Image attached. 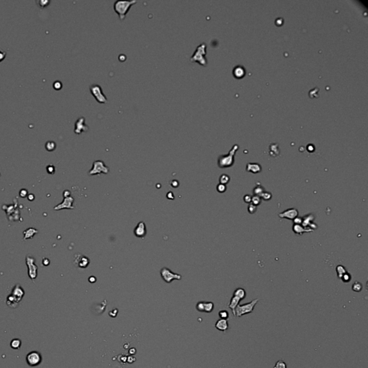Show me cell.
<instances>
[{
  "mask_svg": "<svg viewBox=\"0 0 368 368\" xmlns=\"http://www.w3.org/2000/svg\"><path fill=\"white\" fill-rule=\"evenodd\" d=\"M134 234L137 237L143 238L147 234V229L144 222H140L134 229Z\"/></svg>",
  "mask_w": 368,
  "mask_h": 368,
  "instance_id": "obj_17",
  "label": "cell"
},
{
  "mask_svg": "<svg viewBox=\"0 0 368 368\" xmlns=\"http://www.w3.org/2000/svg\"><path fill=\"white\" fill-rule=\"evenodd\" d=\"M88 125L86 124L85 118L80 117L76 120L75 123V128H74V132L76 134H80L82 132H85L89 130Z\"/></svg>",
  "mask_w": 368,
  "mask_h": 368,
  "instance_id": "obj_14",
  "label": "cell"
},
{
  "mask_svg": "<svg viewBox=\"0 0 368 368\" xmlns=\"http://www.w3.org/2000/svg\"><path fill=\"white\" fill-rule=\"evenodd\" d=\"M252 204H254L255 206H259L261 204V202H262V199L260 196H257V195H253L252 197Z\"/></svg>",
  "mask_w": 368,
  "mask_h": 368,
  "instance_id": "obj_32",
  "label": "cell"
},
{
  "mask_svg": "<svg viewBox=\"0 0 368 368\" xmlns=\"http://www.w3.org/2000/svg\"><path fill=\"white\" fill-rule=\"evenodd\" d=\"M315 219V216L313 214H309L306 215L302 218V226L304 227L310 228L311 229L314 230L317 229V224H316L314 222V220Z\"/></svg>",
  "mask_w": 368,
  "mask_h": 368,
  "instance_id": "obj_12",
  "label": "cell"
},
{
  "mask_svg": "<svg viewBox=\"0 0 368 368\" xmlns=\"http://www.w3.org/2000/svg\"><path fill=\"white\" fill-rule=\"evenodd\" d=\"M238 149H239V145L235 144L232 147V149L229 150L228 154H227V155H222L220 156H219L218 161H217L218 166L220 168H229V167L232 166L234 163V155L236 153V152L238 150Z\"/></svg>",
  "mask_w": 368,
  "mask_h": 368,
  "instance_id": "obj_2",
  "label": "cell"
},
{
  "mask_svg": "<svg viewBox=\"0 0 368 368\" xmlns=\"http://www.w3.org/2000/svg\"><path fill=\"white\" fill-rule=\"evenodd\" d=\"M230 177L227 174H222L219 177V183L222 184L227 185L229 183Z\"/></svg>",
  "mask_w": 368,
  "mask_h": 368,
  "instance_id": "obj_30",
  "label": "cell"
},
{
  "mask_svg": "<svg viewBox=\"0 0 368 368\" xmlns=\"http://www.w3.org/2000/svg\"><path fill=\"white\" fill-rule=\"evenodd\" d=\"M258 301L259 299L256 298V299L252 300L251 302L248 303V304L238 305L236 309H235V317H241L242 316L246 315V314L252 313L254 311V307H255L256 304L258 303Z\"/></svg>",
  "mask_w": 368,
  "mask_h": 368,
  "instance_id": "obj_5",
  "label": "cell"
},
{
  "mask_svg": "<svg viewBox=\"0 0 368 368\" xmlns=\"http://www.w3.org/2000/svg\"><path fill=\"white\" fill-rule=\"evenodd\" d=\"M280 153L278 145L276 143H272L270 145V155L273 157L278 156Z\"/></svg>",
  "mask_w": 368,
  "mask_h": 368,
  "instance_id": "obj_24",
  "label": "cell"
},
{
  "mask_svg": "<svg viewBox=\"0 0 368 368\" xmlns=\"http://www.w3.org/2000/svg\"><path fill=\"white\" fill-rule=\"evenodd\" d=\"M351 279H352L351 275H350L349 273H347H347H345L341 278V280H342L344 283H349L350 280H351Z\"/></svg>",
  "mask_w": 368,
  "mask_h": 368,
  "instance_id": "obj_37",
  "label": "cell"
},
{
  "mask_svg": "<svg viewBox=\"0 0 368 368\" xmlns=\"http://www.w3.org/2000/svg\"><path fill=\"white\" fill-rule=\"evenodd\" d=\"M71 197V192H70V191H68V190L64 191V198H67V197Z\"/></svg>",
  "mask_w": 368,
  "mask_h": 368,
  "instance_id": "obj_46",
  "label": "cell"
},
{
  "mask_svg": "<svg viewBox=\"0 0 368 368\" xmlns=\"http://www.w3.org/2000/svg\"><path fill=\"white\" fill-rule=\"evenodd\" d=\"M215 327L217 329L221 332H226L229 329V324L227 320L226 319H219L215 324Z\"/></svg>",
  "mask_w": 368,
  "mask_h": 368,
  "instance_id": "obj_21",
  "label": "cell"
},
{
  "mask_svg": "<svg viewBox=\"0 0 368 368\" xmlns=\"http://www.w3.org/2000/svg\"><path fill=\"white\" fill-rule=\"evenodd\" d=\"M109 172V167L105 165L104 163L102 160H95L93 163V166L92 168L89 172V176H94V175L101 174V173H104L107 174Z\"/></svg>",
  "mask_w": 368,
  "mask_h": 368,
  "instance_id": "obj_7",
  "label": "cell"
},
{
  "mask_svg": "<svg viewBox=\"0 0 368 368\" xmlns=\"http://www.w3.org/2000/svg\"><path fill=\"white\" fill-rule=\"evenodd\" d=\"M89 281L91 282V283H94V282H96V278L94 276H91L89 278Z\"/></svg>",
  "mask_w": 368,
  "mask_h": 368,
  "instance_id": "obj_48",
  "label": "cell"
},
{
  "mask_svg": "<svg viewBox=\"0 0 368 368\" xmlns=\"http://www.w3.org/2000/svg\"><path fill=\"white\" fill-rule=\"evenodd\" d=\"M217 190L218 191L219 193L220 194H222V193H224L225 191H227V186L226 185H224L222 184H219L217 185Z\"/></svg>",
  "mask_w": 368,
  "mask_h": 368,
  "instance_id": "obj_38",
  "label": "cell"
},
{
  "mask_svg": "<svg viewBox=\"0 0 368 368\" xmlns=\"http://www.w3.org/2000/svg\"><path fill=\"white\" fill-rule=\"evenodd\" d=\"M89 90L92 96L95 98L99 103L100 104H106L107 103L108 100L106 96L103 93L101 87L98 84H92L89 86Z\"/></svg>",
  "mask_w": 368,
  "mask_h": 368,
  "instance_id": "obj_6",
  "label": "cell"
},
{
  "mask_svg": "<svg viewBox=\"0 0 368 368\" xmlns=\"http://www.w3.org/2000/svg\"><path fill=\"white\" fill-rule=\"evenodd\" d=\"M233 296H236L239 299L243 300L244 298L246 297V291L244 288H237L236 290L234 291V295Z\"/></svg>",
  "mask_w": 368,
  "mask_h": 368,
  "instance_id": "obj_25",
  "label": "cell"
},
{
  "mask_svg": "<svg viewBox=\"0 0 368 368\" xmlns=\"http://www.w3.org/2000/svg\"><path fill=\"white\" fill-rule=\"evenodd\" d=\"M38 233V230L35 228H28L23 232L24 238L23 240H27L28 239H32L35 234Z\"/></svg>",
  "mask_w": 368,
  "mask_h": 368,
  "instance_id": "obj_23",
  "label": "cell"
},
{
  "mask_svg": "<svg viewBox=\"0 0 368 368\" xmlns=\"http://www.w3.org/2000/svg\"><path fill=\"white\" fill-rule=\"evenodd\" d=\"M246 171L254 174H257L262 171V166L257 163H248L246 167Z\"/></svg>",
  "mask_w": 368,
  "mask_h": 368,
  "instance_id": "obj_19",
  "label": "cell"
},
{
  "mask_svg": "<svg viewBox=\"0 0 368 368\" xmlns=\"http://www.w3.org/2000/svg\"><path fill=\"white\" fill-rule=\"evenodd\" d=\"M214 305L212 302L200 301L197 304V309L200 312L211 313L214 310Z\"/></svg>",
  "mask_w": 368,
  "mask_h": 368,
  "instance_id": "obj_16",
  "label": "cell"
},
{
  "mask_svg": "<svg viewBox=\"0 0 368 368\" xmlns=\"http://www.w3.org/2000/svg\"><path fill=\"white\" fill-rule=\"evenodd\" d=\"M49 264H50L49 259L43 258V265H44V266H48V265H49Z\"/></svg>",
  "mask_w": 368,
  "mask_h": 368,
  "instance_id": "obj_45",
  "label": "cell"
},
{
  "mask_svg": "<svg viewBox=\"0 0 368 368\" xmlns=\"http://www.w3.org/2000/svg\"><path fill=\"white\" fill-rule=\"evenodd\" d=\"M6 56V53L5 52L2 51H0V62L3 61L4 59Z\"/></svg>",
  "mask_w": 368,
  "mask_h": 368,
  "instance_id": "obj_44",
  "label": "cell"
},
{
  "mask_svg": "<svg viewBox=\"0 0 368 368\" xmlns=\"http://www.w3.org/2000/svg\"><path fill=\"white\" fill-rule=\"evenodd\" d=\"M26 362L30 367L38 366L42 362V356L40 353L37 351H32L28 353L26 357Z\"/></svg>",
  "mask_w": 368,
  "mask_h": 368,
  "instance_id": "obj_10",
  "label": "cell"
},
{
  "mask_svg": "<svg viewBox=\"0 0 368 368\" xmlns=\"http://www.w3.org/2000/svg\"><path fill=\"white\" fill-rule=\"evenodd\" d=\"M74 264L80 268H86L90 263V260L85 255L78 254H76L74 260Z\"/></svg>",
  "mask_w": 368,
  "mask_h": 368,
  "instance_id": "obj_11",
  "label": "cell"
},
{
  "mask_svg": "<svg viewBox=\"0 0 368 368\" xmlns=\"http://www.w3.org/2000/svg\"><path fill=\"white\" fill-rule=\"evenodd\" d=\"M243 199H244V202L246 204H251V202H252V197L250 195H245L243 197Z\"/></svg>",
  "mask_w": 368,
  "mask_h": 368,
  "instance_id": "obj_40",
  "label": "cell"
},
{
  "mask_svg": "<svg viewBox=\"0 0 368 368\" xmlns=\"http://www.w3.org/2000/svg\"><path fill=\"white\" fill-rule=\"evenodd\" d=\"M47 171H48V173H50V174H53L55 172L54 166H53V165H48V166L47 167Z\"/></svg>",
  "mask_w": 368,
  "mask_h": 368,
  "instance_id": "obj_41",
  "label": "cell"
},
{
  "mask_svg": "<svg viewBox=\"0 0 368 368\" xmlns=\"http://www.w3.org/2000/svg\"><path fill=\"white\" fill-rule=\"evenodd\" d=\"M232 74L234 77L237 78V79H241V78L244 77V75H245V69L244 68V66H241V65H237L236 66H234V69H233Z\"/></svg>",
  "mask_w": 368,
  "mask_h": 368,
  "instance_id": "obj_20",
  "label": "cell"
},
{
  "mask_svg": "<svg viewBox=\"0 0 368 368\" xmlns=\"http://www.w3.org/2000/svg\"><path fill=\"white\" fill-rule=\"evenodd\" d=\"M26 264L28 267V275L32 281L35 282L38 275V266L35 264V260L30 255L26 256Z\"/></svg>",
  "mask_w": 368,
  "mask_h": 368,
  "instance_id": "obj_8",
  "label": "cell"
},
{
  "mask_svg": "<svg viewBox=\"0 0 368 368\" xmlns=\"http://www.w3.org/2000/svg\"><path fill=\"white\" fill-rule=\"evenodd\" d=\"M219 317H220V319H226V320H227V319H229V313L227 311L222 310L219 312Z\"/></svg>",
  "mask_w": 368,
  "mask_h": 368,
  "instance_id": "obj_34",
  "label": "cell"
},
{
  "mask_svg": "<svg viewBox=\"0 0 368 368\" xmlns=\"http://www.w3.org/2000/svg\"><path fill=\"white\" fill-rule=\"evenodd\" d=\"M362 284L361 283L358 281H355L354 283L352 284V291H354V292H360L362 290Z\"/></svg>",
  "mask_w": 368,
  "mask_h": 368,
  "instance_id": "obj_29",
  "label": "cell"
},
{
  "mask_svg": "<svg viewBox=\"0 0 368 368\" xmlns=\"http://www.w3.org/2000/svg\"><path fill=\"white\" fill-rule=\"evenodd\" d=\"M28 192H27V190L25 189H22L20 191H19V196H20L22 198H25L26 197V196L27 195Z\"/></svg>",
  "mask_w": 368,
  "mask_h": 368,
  "instance_id": "obj_43",
  "label": "cell"
},
{
  "mask_svg": "<svg viewBox=\"0 0 368 368\" xmlns=\"http://www.w3.org/2000/svg\"><path fill=\"white\" fill-rule=\"evenodd\" d=\"M24 295H25V292H24L23 288L19 284L15 285L11 293V295H9L6 298V304L9 307L16 308L18 306L19 303L21 301Z\"/></svg>",
  "mask_w": 368,
  "mask_h": 368,
  "instance_id": "obj_3",
  "label": "cell"
},
{
  "mask_svg": "<svg viewBox=\"0 0 368 368\" xmlns=\"http://www.w3.org/2000/svg\"><path fill=\"white\" fill-rule=\"evenodd\" d=\"M160 275H161L163 280H165L168 283H171L172 281L175 280H180L182 278V276L180 274L173 273L168 267H163L160 270Z\"/></svg>",
  "mask_w": 368,
  "mask_h": 368,
  "instance_id": "obj_9",
  "label": "cell"
},
{
  "mask_svg": "<svg viewBox=\"0 0 368 368\" xmlns=\"http://www.w3.org/2000/svg\"><path fill=\"white\" fill-rule=\"evenodd\" d=\"M56 145L54 142L53 141H48L45 143V148L48 151H53V150L56 149Z\"/></svg>",
  "mask_w": 368,
  "mask_h": 368,
  "instance_id": "obj_31",
  "label": "cell"
},
{
  "mask_svg": "<svg viewBox=\"0 0 368 368\" xmlns=\"http://www.w3.org/2000/svg\"><path fill=\"white\" fill-rule=\"evenodd\" d=\"M257 206L254 205V204H252V203L249 204V205H248L247 210H248V212H249L250 214H253L255 213V212H257Z\"/></svg>",
  "mask_w": 368,
  "mask_h": 368,
  "instance_id": "obj_35",
  "label": "cell"
},
{
  "mask_svg": "<svg viewBox=\"0 0 368 368\" xmlns=\"http://www.w3.org/2000/svg\"><path fill=\"white\" fill-rule=\"evenodd\" d=\"M27 198H28V200L33 201L34 199H35V196H34L33 194H30V195H29L28 197H27Z\"/></svg>",
  "mask_w": 368,
  "mask_h": 368,
  "instance_id": "obj_50",
  "label": "cell"
},
{
  "mask_svg": "<svg viewBox=\"0 0 368 368\" xmlns=\"http://www.w3.org/2000/svg\"><path fill=\"white\" fill-rule=\"evenodd\" d=\"M293 232L297 235H302L304 233L308 232H313L314 230L311 229L310 228L304 227L301 224H293Z\"/></svg>",
  "mask_w": 368,
  "mask_h": 368,
  "instance_id": "obj_18",
  "label": "cell"
},
{
  "mask_svg": "<svg viewBox=\"0 0 368 368\" xmlns=\"http://www.w3.org/2000/svg\"><path fill=\"white\" fill-rule=\"evenodd\" d=\"M74 202V199L72 197L64 198V202H63L62 203L59 204L58 205L56 206L53 209H54L55 211H59L61 209H74V207L73 206Z\"/></svg>",
  "mask_w": 368,
  "mask_h": 368,
  "instance_id": "obj_13",
  "label": "cell"
},
{
  "mask_svg": "<svg viewBox=\"0 0 368 368\" xmlns=\"http://www.w3.org/2000/svg\"><path fill=\"white\" fill-rule=\"evenodd\" d=\"M261 199L264 201H270L272 199V194L268 191H264L260 196Z\"/></svg>",
  "mask_w": 368,
  "mask_h": 368,
  "instance_id": "obj_33",
  "label": "cell"
},
{
  "mask_svg": "<svg viewBox=\"0 0 368 368\" xmlns=\"http://www.w3.org/2000/svg\"><path fill=\"white\" fill-rule=\"evenodd\" d=\"M21 344H22V342H21L20 339H14L12 340V342L10 343L11 347L14 349H19L20 348Z\"/></svg>",
  "mask_w": 368,
  "mask_h": 368,
  "instance_id": "obj_27",
  "label": "cell"
},
{
  "mask_svg": "<svg viewBox=\"0 0 368 368\" xmlns=\"http://www.w3.org/2000/svg\"><path fill=\"white\" fill-rule=\"evenodd\" d=\"M172 184H174V185H173V186H172V187H173V188H177L178 186V185H179V184H178V181H176V180H174V181H172Z\"/></svg>",
  "mask_w": 368,
  "mask_h": 368,
  "instance_id": "obj_47",
  "label": "cell"
},
{
  "mask_svg": "<svg viewBox=\"0 0 368 368\" xmlns=\"http://www.w3.org/2000/svg\"><path fill=\"white\" fill-rule=\"evenodd\" d=\"M53 88L56 90H60L61 88H62V84L61 82H60L59 81H56V82H54L53 84Z\"/></svg>",
  "mask_w": 368,
  "mask_h": 368,
  "instance_id": "obj_39",
  "label": "cell"
},
{
  "mask_svg": "<svg viewBox=\"0 0 368 368\" xmlns=\"http://www.w3.org/2000/svg\"><path fill=\"white\" fill-rule=\"evenodd\" d=\"M293 221V223H294V224H301V223H302V218L297 217H296Z\"/></svg>",
  "mask_w": 368,
  "mask_h": 368,
  "instance_id": "obj_42",
  "label": "cell"
},
{
  "mask_svg": "<svg viewBox=\"0 0 368 368\" xmlns=\"http://www.w3.org/2000/svg\"><path fill=\"white\" fill-rule=\"evenodd\" d=\"M274 368H288V367H287L286 363L281 359V360H278L275 363Z\"/></svg>",
  "mask_w": 368,
  "mask_h": 368,
  "instance_id": "obj_36",
  "label": "cell"
},
{
  "mask_svg": "<svg viewBox=\"0 0 368 368\" xmlns=\"http://www.w3.org/2000/svg\"><path fill=\"white\" fill-rule=\"evenodd\" d=\"M337 276H338V278H339V279H341L343 275L347 273V270L343 265H339L337 266Z\"/></svg>",
  "mask_w": 368,
  "mask_h": 368,
  "instance_id": "obj_26",
  "label": "cell"
},
{
  "mask_svg": "<svg viewBox=\"0 0 368 368\" xmlns=\"http://www.w3.org/2000/svg\"><path fill=\"white\" fill-rule=\"evenodd\" d=\"M265 191V189H264V187H262V186L259 185V186H256L254 188L253 190H252V192H253L254 195H257V196H260L262 193Z\"/></svg>",
  "mask_w": 368,
  "mask_h": 368,
  "instance_id": "obj_28",
  "label": "cell"
},
{
  "mask_svg": "<svg viewBox=\"0 0 368 368\" xmlns=\"http://www.w3.org/2000/svg\"><path fill=\"white\" fill-rule=\"evenodd\" d=\"M137 0H117L114 4V9L115 12L119 15L121 20L125 19L126 15L129 12V9L133 4L137 3Z\"/></svg>",
  "mask_w": 368,
  "mask_h": 368,
  "instance_id": "obj_1",
  "label": "cell"
},
{
  "mask_svg": "<svg viewBox=\"0 0 368 368\" xmlns=\"http://www.w3.org/2000/svg\"><path fill=\"white\" fill-rule=\"evenodd\" d=\"M298 216V211L295 208H291L286 209L284 212H281L278 214V217L280 219H287L289 220H293L296 217Z\"/></svg>",
  "mask_w": 368,
  "mask_h": 368,
  "instance_id": "obj_15",
  "label": "cell"
},
{
  "mask_svg": "<svg viewBox=\"0 0 368 368\" xmlns=\"http://www.w3.org/2000/svg\"><path fill=\"white\" fill-rule=\"evenodd\" d=\"M167 197H168L169 199H170V198H171V199H173V198H174L173 193L172 192H168V194H167Z\"/></svg>",
  "mask_w": 368,
  "mask_h": 368,
  "instance_id": "obj_49",
  "label": "cell"
},
{
  "mask_svg": "<svg viewBox=\"0 0 368 368\" xmlns=\"http://www.w3.org/2000/svg\"><path fill=\"white\" fill-rule=\"evenodd\" d=\"M207 55V45L206 43H201L198 45L197 49L190 58L191 62H197L202 66H206L207 65V59L206 58Z\"/></svg>",
  "mask_w": 368,
  "mask_h": 368,
  "instance_id": "obj_4",
  "label": "cell"
},
{
  "mask_svg": "<svg viewBox=\"0 0 368 368\" xmlns=\"http://www.w3.org/2000/svg\"><path fill=\"white\" fill-rule=\"evenodd\" d=\"M240 301L241 300L239 299V298L236 297V296H233L232 297L231 300H230V303L228 305V308H229V309H231L232 311L233 315H234V317H235V309H236L237 306L239 305Z\"/></svg>",
  "mask_w": 368,
  "mask_h": 368,
  "instance_id": "obj_22",
  "label": "cell"
}]
</instances>
